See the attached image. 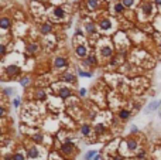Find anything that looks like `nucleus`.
I'll use <instances>...</instances> for the list:
<instances>
[{"label":"nucleus","mask_w":161,"mask_h":160,"mask_svg":"<svg viewBox=\"0 0 161 160\" xmlns=\"http://www.w3.org/2000/svg\"><path fill=\"white\" fill-rule=\"evenodd\" d=\"M67 65V61L64 60L62 57H57V60H55V67L57 68H62Z\"/></svg>","instance_id":"obj_6"},{"label":"nucleus","mask_w":161,"mask_h":160,"mask_svg":"<svg viewBox=\"0 0 161 160\" xmlns=\"http://www.w3.org/2000/svg\"><path fill=\"white\" fill-rule=\"evenodd\" d=\"M93 156H95V152H93V150H91V152H88V153L85 154V159H86V160H91Z\"/></svg>","instance_id":"obj_21"},{"label":"nucleus","mask_w":161,"mask_h":160,"mask_svg":"<svg viewBox=\"0 0 161 160\" xmlns=\"http://www.w3.org/2000/svg\"><path fill=\"white\" fill-rule=\"evenodd\" d=\"M0 23H2V28H7V27L10 26V20H9L7 17H3V19H2V21H0Z\"/></svg>","instance_id":"obj_12"},{"label":"nucleus","mask_w":161,"mask_h":160,"mask_svg":"<svg viewBox=\"0 0 161 160\" xmlns=\"http://www.w3.org/2000/svg\"><path fill=\"white\" fill-rule=\"evenodd\" d=\"M151 11H153V6H151L150 3H146L144 6H143V13H144L146 16H150Z\"/></svg>","instance_id":"obj_7"},{"label":"nucleus","mask_w":161,"mask_h":160,"mask_svg":"<svg viewBox=\"0 0 161 160\" xmlns=\"http://www.w3.org/2000/svg\"><path fill=\"white\" fill-rule=\"evenodd\" d=\"M126 146H127V149L130 150V152H134V150L137 149V143H136L134 140H129V142H126Z\"/></svg>","instance_id":"obj_8"},{"label":"nucleus","mask_w":161,"mask_h":160,"mask_svg":"<svg viewBox=\"0 0 161 160\" xmlns=\"http://www.w3.org/2000/svg\"><path fill=\"white\" fill-rule=\"evenodd\" d=\"M158 106H160V102H157V101H155L154 103H151L150 106L147 108V112H150V110H154V109H157Z\"/></svg>","instance_id":"obj_14"},{"label":"nucleus","mask_w":161,"mask_h":160,"mask_svg":"<svg viewBox=\"0 0 161 160\" xmlns=\"http://www.w3.org/2000/svg\"><path fill=\"white\" fill-rule=\"evenodd\" d=\"M51 160H60V159H58V157H52V159H51Z\"/></svg>","instance_id":"obj_31"},{"label":"nucleus","mask_w":161,"mask_h":160,"mask_svg":"<svg viewBox=\"0 0 161 160\" xmlns=\"http://www.w3.org/2000/svg\"><path fill=\"white\" fill-rule=\"evenodd\" d=\"M80 132H82V135H89L91 133V128H89V125H84V126L80 128Z\"/></svg>","instance_id":"obj_11"},{"label":"nucleus","mask_w":161,"mask_h":160,"mask_svg":"<svg viewBox=\"0 0 161 160\" xmlns=\"http://www.w3.org/2000/svg\"><path fill=\"white\" fill-rule=\"evenodd\" d=\"M114 10L118 11V13H122V11L124 10V6L123 4H116V6H114Z\"/></svg>","instance_id":"obj_19"},{"label":"nucleus","mask_w":161,"mask_h":160,"mask_svg":"<svg viewBox=\"0 0 161 160\" xmlns=\"http://www.w3.org/2000/svg\"><path fill=\"white\" fill-rule=\"evenodd\" d=\"M72 143H65V145H62V150H64L65 153H71L72 152Z\"/></svg>","instance_id":"obj_9"},{"label":"nucleus","mask_w":161,"mask_h":160,"mask_svg":"<svg viewBox=\"0 0 161 160\" xmlns=\"http://www.w3.org/2000/svg\"><path fill=\"white\" fill-rule=\"evenodd\" d=\"M28 156H30V159H37L38 157V147H31L30 150H28Z\"/></svg>","instance_id":"obj_5"},{"label":"nucleus","mask_w":161,"mask_h":160,"mask_svg":"<svg viewBox=\"0 0 161 160\" xmlns=\"http://www.w3.org/2000/svg\"><path fill=\"white\" fill-rule=\"evenodd\" d=\"M13 103H14V106H19V103H20V101H19V99H14V101H13Z\"/></svg>","instance_id":"obj_25"},{"label":"nucleus","mask_w":161,"mask_h":160,"mask_svg":"<svg viewBox=\"0 0 161 160\" xmlns=\"http://www.w3.org/2000/svg\"><path fill=\"white\" fill-rule=\"evenodd\" d=\"M7 72L10 74V75H14V74L19 72V68L14 67V65H13V67H9V68H7Z\"/></svg>","instance_id":"obj_15"},{"label":"nucleus","mask_w":161,"mask_h":160,"mask_svg":"<svg viewBox=\"0 0 161 160\" xmlns=\"http://www.w3.org/2000/svg\"><path fill=\"white\" fill-rule=\"evenodd\" d=\"M157 2V4H161V0H155Z\"/></svg>","instance_id":"obj_30"},{"label":"nucleus","mask_w":161,"mask_h":160,"mask_svg":"<svg viewBox=\"0 0 161 160\" xmlns=\"http://www.w3.org/2000/svg\"><path fill=\"white\" fill-rule=\"evenodd\" d=\"M76 55L78 57H85L86 55V48H85V45H78L76 47Z\"/></svg>","instance_id":"obj_4"},{"label":"nucleus","mask_w":161,"mask_h":160,"mask_svg":"<svg viewBox=\"0 0 161 160\" xmlns=\"http://www.w3.org/2000/svg\"><path fill=\"white\" fill-rule=\"evenodd\" d=\"M160 47H161V43H160Z\"/></svg>","instance_id":"obj_32"},{"label":"nucleus","mask_w":161,"mask_h":160,"mask_svg":"<svg viewBox=\"0 0 161 160\" xmlns=\"http://www.w3.org/2000/svg\"><path fill=\"white\" fill-rule=\"evenodd\" d=\"M95 63H96V60H95V58L92 57V55H91L89 58H88V64H95Z\"/></svg>","instance_id":"obj_23"},{"label":"nucleus","mask_w":161,"mask_h":160,"mask_svg":"<svg viewBox=\"0 0 161 160\" xmlns=\"http://www.w3.org/2000/svg\"><path fill=\"white\" fill-rule=\"evenodd\" d=\"M133 3H134V0H123V2H122V4H123L124 7H131Z\"/></svg>","instance_id":"obj_17"},{"label":"nucleus","mask_w":161,"mask_h":160,"mask_svg":"<svg viewBox=\"0 0 161 160\" xmlns=\"http://www.w3.org/2000/svg\"><path fill=\"white\" fill-rule=\"evenodd\" d=\"M129 116H130V112H129L127 109H124V110H122V112H120V118H122V119H127Z\"/></svg>","instance_id":"obj_16"},{"label":"nucleus","mask_w":161,"mask_h":160,"mask_svg":"<svg viewBox=\"0 0 161 160\" xmlns=\"http://www.w3.org/2000/svg\"><path fill=\"white\" fill-rule=\"evenodd\" d=\"M27 82H28V81H27V78H24V80H21V85H26Z\"/></svg>","instance_id":"obj_27"},{"label":"nucleus","mask_w":161,"mask_h":160,"mask_svg":"<svg viewBox=\"0 0 161 160\" xmlns=\"http://www.w3.org/2000/svg\"><path fill=\"white\" fill-rule=\"evenodd\" d=\"M101 53H102V55H103V57H110L112 55V53H113V50H112V47L110 45H105L103 48H102L101 50Z\"/></svg>","instance_id":"obj_3"},{"label":"nucleus","mask_w":161,"mask_h":160,"mask_svg":"<svg viewBox=\"0 0 161 160\" xmlns=\"http://www.w3.org/2000/svg\"><path fill=\"white\" fill-rule=\"evenodd\" d=\"M99 159H101L99 156H95V157H93V160H99Z\"/></svg>","instance_id":"obj_29"},{"label":"nucleus","mask_w":161,"mask_h":160,"mask_svg":"<svg viewBox=\"0 0 161 160\" xmlns=\"http://www.w3.org/2000/svg\"><path fill=\"white\" fill-rule=\"evenodd\" d=\"M41 30H43V33L47 34V33H50V31H51V26H48V24H44Z\"/></svg>","instance_id":"obj_20"},{"label":"nucleus","mask_w":161,"mask_h":160,"mask_svg":"<svg viewBox=\"0 0 161 160\" xmlns=\"http://www.w3.org/2000/svg\"><path fill=\"white\" fill-rule=\"evenodd\" d=\"M60 95L62 98H67V97H69V95H71V91L68 89V88H62V89L60 91Z\"/></svg>","instance_id":"obj_10"},{"label":"nucleus","mask_w":161,"mask_h":160,"mask_svg":"<svg viewBox=\"0 0 161 160\" xmlns=\"http://www.w3.org/2000/svg\"><path fill=\"white\" fill-rule=\"evenodd\" d=\"M99 27H101L102 30H110L112 28V21L107 20V19H103V20H101V23H99Z\"/></svg>","instance_id":"obj_2"},{"label":"nucleus","mask_w":161,"mask_h":160,"mask_svg":"<svg viewBox=\"0 0 161 160\" xmlns=\"http://www.w3.org/2000/svg\"><path fill=\"white\" fill-rule=\"evenodd\" d=\"M35 50H37V45H35V44H33V45L30 47V51L33 53V51H35Z\"/></svg>","instance_id":"obj_24"},{"label":"nucleus","mask_w":161,"mask_h":160,"mask_svg":"<svg viewBox=\"0 0 161 160\" xmlns=\"http://www.w3.org/2000/svg\"><path fill=\"white\" fill-rule=\"evenodd\" d=\"M38 98H41V99H43V98H45V95H44L43 92H38Z\"/></svg>","instance_id":"obj_26"},{"label":"nucleus","mask_w":161,"mask_h":160,"mask_svg":"<svg viewBox=\"0 0 161 160\" xmlns=\"http://www.w3.org/2000/svg\"><path fill=\"white\" fill-rule=\"evenodd\" d=\"M0 50H2V54H4V51H6V48H4V45H2V48H0Z\"/></svg>","instance_id":"obj_28"},{"label":"nucleus","mask_w":161,"mask_h":160,"mask_svg":"<svg viewBox=\"0 0 161 160\" xmlns=\"http://www.w3.org/2000/svg\"><path fill=\"white\" fill-rule=\"evenodd\" d=\"M13 160H26V159H24V154L23 153H16L13 156Z\"/></svg>","instance_id":"obj_18"},{"label":"nucleus","mask_w":161,"mask_h":160,"mask_svg":"<svg viewBox=\"0 0 161 160\" xmlns=\"http://www.w3.org/2000/svg\"><path fill=\"white\" fill-rule=\"evenodd\" d=\"M64 80L65 81H69V82H72V81L75 80L74 75H71V74H67V75H64Z\"/></svg>","instance_id":"obj_22"},{"label":"nucleus","mask_w":161,"mask_h":160,"mask_svg":"<svg viewBox=\"0 0 161 160\" xmlns=\"http://www.w3.org/2000/svg\"><path fill=\"white\" fill-rule=\"evenodd\" d=\"M88 7L92 9V10L96 9V7H97V0H88Z\"/></svg>","instance_id":"obj_13"},{"label":"nucleus","mask_w":161,"mask_h":160,"mask_svg":"<svg viewBox=\"0 0 161 160\" xmlns=\"http://www.w3.org/2000/svg\"><path fill=\"white\" fill-rule=\"evenodd\" d=\"M52 14H54V17H55V19H58V20H62V19L65 17V11L62 10L61 7H55Z\"/></svg>","instance_id":"obj_1"}]
</instances>
